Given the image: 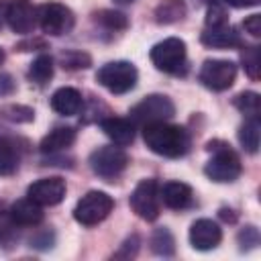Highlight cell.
<instances>
[{
	"mask_svg": "<svg viewBox=\"0 0 261 261\" xmlns=\"http://www.w3.org/2000/svg\"><path fill=\"white\" fill-rule=\"evenodd\" d=\"M202 86L212 92H224L234 84L237 65L228 59H206L198 73Z\"/></svg>",
	"mask_w": 261,
	"mask_h": 261,
	"instance_id": "9c48e42d",
	"label": "cell"
},
{
	"mask_svg": "<svg viewBox=\"0 0 261 261\" xmlns=\"http://www.w3.org/2000/svg\"><path fill=\"white\" fill-rule=\"evenodd\" d=\"M139 245H141L139 237H137V234H133V237H128V239L122 243L120 251H118V253H114V257H116V259H130V257H135V255H137Z\"/></svg>",
	"mask_w": 261,
	"mask_h": 261,
	"instance_id": "1f68e13d",
	"label": "cell"
},
{
	"mask_svg": "<svg viewBox=\"0 0 261 261\" xmlns=\"http://www.w3.org/2000/svg\"><path fill=\"white\" fill-rule=\"evenodd\" d=\"M159 202H161L159 200V186H157L155 179H141L135 186V190H133V194L128 198V204H130L133 212L139 218L147 220V222L157 220Z\"/></svg>",
	"mask_w": 261,
	"mask_h": 261,
	"instance_id": "ba28073f",
	"label": "cell"
},
{
	"mask_svg": "<svg viewBox=\"0 0 261 261\" xmlns=\"http://www.w3.org/2000/svg\"><path fill=\"white\" fill-rule=\"evenodd\" d=\"M12 222L16 226H37L43 222V210L37 202H33L31 198H22V200H16L10 210H8Z\"/></svg>",
	"mask_w": 261,
	"mask_h": 261,
	"instance_id": "e0dca14e",
	"label": "cell"
},
{
	"mask_svg": "<svg viewBox=\"0 0 261 261\" xmlns=\"http://www.w3.org/2000/svg\"><path fill=\"white\" fill-rule=\"evenodd\" d=\"M159 200L171 210H184L192 204L194 192L184 181H165L159 188Z\"/></svg>",
	"mask_w": 261,
	"mask_h": 261,
	"instance_id": "5bb4252c",
	"label": "cell"
},
{
	"mask_svg": "<svg viewBox=\"0 0 261 261\" xmlns=\"http://www.w3.org/2000/svg\"><path fill=\"white\" fill-rule=\"evenodd\" d=\"M232 104L247 116V118H253V116H259V108H261V98L257 92H241Z\"/></svg>",
	"mask_w": 261,
	"mask_h": 261,
	"instance_id": "d4e9b609",
	"label": "cell"
},
{
	"mask_svg": "<svg viewBox=\"0 0 261 261\" xmlns=\"http://www.w3.org/2000/svg\"><path fill=\"white\" fill-rule=\"evenodd\" d=\"M73 141H75V130L71 126H55L43 137L39 149L41 153H57V151L71 147Z\"/></svg>",
	"mask_w": 261,
	"mask_h": 261,
	"instance_id": "d6986e66",
	"label": "cell"
},
{
	"mask_svg": "<svg viewBox=\"0 0 261 261\" xmlns=\"http://www.w3.org/2000/svg\"><path fill=\"white\" fill-rule=\"evenodd\" d=\"M128 163V157L126 153L116 145H106V147H98L96 151H92L90 155V167L96 175L100 177H106V179H112L116 177L118 173L124 171Z\"/></svg>",
	"mask_w": 261,
	"mask_h": 261,
	"instance_id": "30bf717a",
	"label": "cell"
},
{
	"mask_svg": "<svg viewBox=\"0 0 261 261\" xmlns=\"http://www.w3.org/2000/svg\"><path fill=\"white\" fill-rule=\"evenodd\" d=\"M259 116L247 118L245 124L239 128V143L243 145L245 151L257 153L259 151Z\"/></svg>",
	"mask_w": 261,
	"mask_h": 261,
	"instance_id": "44dd1931",
	"label": "cell"
},
{
	"mask_svg": "<svg viewBox=\"0 0 261 261\" xmlns=\"http://www.w3.org/2000/svg\"><path fill=\"white\" fill-rule=\"evenodd\" d=\"M0 112H2V116H4L6 120H10V122H31V120L35 118L33 108L22 106V104H8V106H4Z\"/></svg>",
	"mask_w": 261,
	"mask_h": 261,
	"instance_id": "4316f807",
	"label": "cell"
},
{
	"mask_svg": "<svg viewBox=\"0 0 261 261\" xmlns=\"http://www.w3.org/2000/svg\"><path fill=\"white\" fill-rule=\"evenodd\" d=\"M82 106H84V100L75 88H69V86L59 88L51 96V108L61 116H73L82 110Z\"/></svg>",
	"mask_w": 261,
	"mask_h": 261,
	"instance_id": "ac0fdd59",
	"label": "cell"
},
{
	"mask_svg": "<svg viewBox=\"0 0 261 261\" xmlns=\"http://www.w3.org/2000/svg\"><path fill=\"white\" fill-rule=\"evenodd\" d=\"M220 216H222L224 220H230V222L234 220V214H228V210H226V208H222V210H220Z\"/></svg>",
	"mask_w": 261,
	"mask_h": 261,
	"instance_id": "8d00e7d4",
	"label": "cell"
},
{
	"mask_svg": "<svg viewBox=\"0 0 261 261\" xmlns=\"http://www.w3.org/2000/svg\"><path fill=\"white\" fill-rule=\"evenodd\" d=\"M220 24H228L226 10L218 4H212L208 8V14H206V27H220Z\"/></svg>",
	"mask_w": 261,
	"mask_h": 261,
	"instance_id": "4dcf8cb0",
	"label": "cell"
},
{
	"mask_svg": "<svg viewBox=\"0 0 261 261\" xmlns=\"http://www.w3.org/2000/svg\"><path fill=\"white\" fill-rule=\"evenodd\" d=\"M14 90V82L8 73H0V96H6Z\"/></svg>",
	"mask_w": 261,
	"mask_h": 261,
	"instance_id": "e575fe53",
	"label": "cell"
},
{
	"mask_svg": "<svg viewBox=\"0 0 261 261\" xmlns=\"http://www.w3.org/2000/svg\"><path fill=\"white\" fill-rule=\"evenodd\" d=\"M114 2H118V4H130V2H135V0H114Z\"/></svg>",
	"mask_w": 261,
	"mask_h": 261,
	"instance_id": "74e56055",
	"label": "cell"
},
{
	"mask_svg": "<svg viewBox=\"0 0 261 261\" xmlns=\"http://www.w3.org/2000/svg\"><path fill=\"white\" fill-rule=\"evenodd\" d=\"M149 57L159 71H165L171 75L186 73V67H188L186 43L177 37H167V39L155 43L149 51Z\"/></svg>",
	"mask_w": 261,
	"mask_h": 261,
	"instance_id": "3957f363",
	"label": "cell"
},
{
	"mask_svg": "<svg viewBox=\"0 0 261 261\" xmlns=\"http://www.w3.org/2000/svg\"><path fill=\"white\" fill-rule=\"evenodd\" d=\"M222 230L220 226L210 218H198L190 226V245L196 251H212L220 245Z\"/></svg>",
	"mask_w": 261,
	"mask_h": 261,
	"instance_id": "4fadbf2b",
	"label": "cell"
},
{
	"mask_svg": "<svg viewBox=\"0 0 261 261\" xmlns=\"http://www.w3.org/2000/svg\"><path fill=\"white\" fill-rule=\"evenodd\" d=\"M94 20H96L98 24L110 29V31H124V29L128 27V18H126L122 12H118V10H108V8L94 12Z\"/></svg>",
	"mask_w": 261,
	"mask_h": 261,
	"instance_id": "cb8c5ba5",
	"label": "cell"
},
{
	"mask_svg": "<svg viewBox=\"0 0 261 261\" xmlns=\"http://www.w3.org/2000/svg\"><path fill=\"white\" fill-rule=\"evenodd\" d=\"M224 2L232 8H251V6H257L261 0H224Z\"/></svg>",
	"mask_w": 261,
	"mask_h": 261,
	"instance_id": "d590c367",
	"label": "cell"
},
{
	"mask_svg": "<svg viewBox=\"0 0 261 261\" xmlns=\"http://www.w3.org/2000/svg\"><path fill=\"white\" fill-rule=\"evenodd\" d=\"M2 61H4V51L0 49V63H2Z\"/></svg>",
	"mask_w": 261,
	"mask_h": 261,
	"instance_id": "f35d334b",
	"label": "cell"
},
{
	"mask_svg": "<svg viewBox=\"0 0 261 261\" xmlns=\"http://www.w3.org/2000/svg\"><path fill=\"white\" fill-rule=\"evenodd\" d=\"M186 16V4L184 0H163L155 8V20L159 24H171Z\"/></svg>",
	"mask_w": 261,
	"mask_h": 261,
	"instance_id": "ffe728a7",
	"label": "cell"
},
{
	"mask_svg": "<svg viewBox=\"0 0 261 261\" xmlns=\"http://www.w3.org/2000/svg\"><path fill=\"white\" fill-rule=\"evenodd\" d=\"M243 29L251 37H261V14H251L243 20Z\"/></svg>",
	"mask_w": 261,
	"mask_h": 261,
	"instance_id": "d6a6232c",
	"label": "cell"
},
{
	"mask_svg": "<svg viewBox=\"0 0 261 261\" xmlns=\"http://www.w3.org/2000/svg\"><path fill=\"white\" fill-rule=\"evenodd\" d=\"M37 22H39L43 33H47L51 37H61L73 29L75 16H73L71 8L65 4L45 2L37 8Z\"/></svg>",
	"mask_w": 261,
	"mask_h": 261,
	"instance_id": "52a82bcc",
	"label": "cell"
},
{
	"mask_svg": "<svg viewBox=\"0 0 261 261\" xmlns=\"http://www.w3.org/2000/svg\"><path fill=\"white\" fill-rule=\"evenodd\" d=\"M96 80L112 94H126L137 86L139 71L130 61H110L98 69Z\"/></svg>",
	"mask_w": 261,
	"mask_h": 261,
	"instance_id": "5b68a950",
	"label": "cell"
},
{
	"mask_svg": "<svg viewBox=\"0 0 261 261\" xmlns=\"http://www.w3.org/2000/svg\"><path fill=\"white\" fill-rule=\"evenodd\" d=\"M14 226H16V224L12 222L10 214H6V216H0V241L8 239V237L12 234V228H14Z\"/></svg>",
	"mask_w": 261,
	"mask_h": 261,
	"instance_id": "836d02e7",
	"label": "cell"
},
{
	"mask_svg": "<svg viewBox=\"0 0 261 261\" xmlns=\"http://www.w3.org/2000/svg\"><path fill=\"white\" fill-rule=\"evenodd\" d=\"M206 149L212 153L210 161L204 165L206 177H210L212 181H218V184H230L241 175L243 165H241L239 155L230 149V145H226L222 141H210L206 145Z\"/></svg>",
	"mask_w": 261,
	"mask_h": 261,
	"instance_id": "7a4b0ae2",
	"label": "cell"
},
{
	"mask_svg": "<svg viewBox=\"0 0 261 261\" xmlns=\"http://www.w3.org/2000/svg\"><path fill=\"white\" fill-rule=\"evenodd\" d=\"M65 179L53 175V177H41L33 181L27 190V198L37 202L39 206H55L65 198Z\"/></svg>",
	"mask_w": 261,
	"mask_h": 261,
	"instance_id": "8fae6325",
	"label": "cell"
},
{
	"mask_svg": "<svg viewBox=\"0 0 261 261\" xmlns=\"http://www.w3.org/2000/svg\"><path fill=\"white\" fill-rule=\"evenodd\" d=\"M53 77V59L49 55H39L29 67V80L43 86Z\"/></svg>",
	"mask_w": 261,
	"mask_h": 261,
	"instance_id": "603a6c76",
	"label": "cell"
},
{
	"mask_svg": "<svg viewBox=\"0 0 261 261\" xmlns=\"http://www.w3.org/2000/svg\"><path fill=\"white\" fill-rule=\"evenodd\" d=\"M202 45L212 47V49H230L241 45L239 33L230 24H220V27H206L200 35Z\"/></svg>",
	"mask_w": 261,
	"mask_h": 261,
	"instance_id": "9a60e30c",
	"label": "cell"
},
{
	"mask_svg": "<svg viewBox=\"0 0 261 261\" xmlns=\"http://www.w3.org/2000/svg\"><path fill=\"white\" fill-rule=\"evenodd\" d=\"M20 155L12 145H0V175H12L18 169Z\"/></svg>",
	"mask_w": 261,
	"mask_h": 261,
	"instance_id": "484cf974",
	"label": "cell"
},
{
	"mask_svg": "<svg viewBox=\"0 0 261 261\" xmlns=\"http://www.w3.org/2000/svg\"><path fill=\"white\" fill-rule=\"evenodd\" d=\"M239 245H241V249L245 251V249H253V247H257L259 245V232H257V228L255 226H245V228H241V232H239Z\"/></svg>",
	"mask_w": 261,
	"mask_h": 261,
	"instance_id": "f546056e",
	"label": "cell"
},
{
	"mask_svg": "<svg viewBox=\"0 0 261 261\" xmlns=\"http://www.w3.org/2000/svg\"><path fill=\"white\" fill-rule=\"evenodd\" d=\"M59 59H61V65L65 69H86L92 63L90 55L82 53V51H65L59 55Z\"/></svg>",
	"mask_w": 261,
	"mask_h": 261,
	"instance_id": "83f0119b",
	"label": "cell"
},
{
	"mask_svg": "<svg viewBox=\"0 0 261 261\" xmlns=\"http://www.w3.org/2000/svg\"><path fill=\"white\" fill-rule=\"evenodd\" d=\"M4 18L14 33L29 35L37 24V8L31 0H10L4 8Z\"/></svg>",
	"mask_w": 261,
	"mask_h": 261,
	"instance_id": "7c38bea8",
	"label": "cell"
},
{
	"mask_svg": "<svg viewBox=\"0 0 261 261\" xmlns=\"http://www.w3.org/2000/svg\"><path fill=\"white\" fill-rule=\"evenodd\" d=\"M143 141L145 145L161 155V157H181L190 149V135L184 126L179 124H169L167 120L161 122H151L143 126Z\"/></svg>",
	"mask_w": 261,
	"mask_h": 261,
	"instance_id": "6da1fadb",
	"label": "cell"
},
{
	"mask_svg": "<svg viewBox=\"0 0 261 261\" xmlns=\"http://www.w3.org/2000/svg\"><path fill=\"white\" fill-rule=\"evenodd\" d=\"M243 67L251 80H259V49L257 47H247L243 51Z\"/></svg>",
	"mask_w": 261,
	"mask_h": 261,
	"instance_id": "f1b7e54d",
	"label": "cell"
},
{
	"mask_svg": "<svg viewBox=\"0 0 261 261\" xmlns=\"http://www.w3.org/2000/svg\"><path fill=\"white\" fill-rule=\"evenodd\" d=\"M100 126L104 135L118 147H126L135 139V124L128 118H118V116H108L100 120Z\"/></svg>",
	"mask_w": 261,
	"mask_h": 261,
	"instance_id": "2e32d148",
	"label": "cell"
},
{
	"mask_svg": "<svg viewBox=\"0 0 261 261\" xmlns=\"http://www.w3.org/2000/svg\"><path fill=\"white\" fill-rule=\"evenodd\" d=\"M114 208L112 196H108L102 190H90L86 196H82L73 208V218L82 226H96L102 220L108 218V214Z\"/></svg>",
	"mask_w": 261,
	"mask_h": 261,
	"instance_id": "277c9868",
	"label": "cell"
},
{
	"mask_svg": "<svg viewBox=\"0 0 261 261\" xmlns=\"http://www.w3.org/2000/svg\"><path fill=\"white\" fill-rule=\"evenodd\" d=\"M149 245H151V251H153L155 255H161V257H171V255L175 253V241H173V234H171L165 226L153 230Z\"/></svg>",
	"mask_w": 261,
	"mask_h": 261,
	"instance_id": "7402d4cb",
	"label": "cell"
},
{
	"mask_svg": "<svg viewBox=\"0 0 261 261\" xmlns=\"http://www.w3.org/2000/svg\"><path fill=\"white\" fill-rule=\"evenodd\" d=\"M175 114V106L173 102L163 96V94H149L145 96L139 104H135L130 108V122L133 124H151V122H161V120H169Z\"/></svg>",
	"mask_w": 261,
	"mask_h": 261,
	"instance_id": "8992f818",
	"label": "cell"
}]
</instances>
